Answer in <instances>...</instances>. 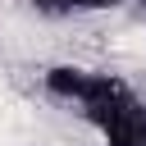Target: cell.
I'll return each instance as SVG.
<instances>
[{
  "instance_id": "6da1fadb",
  "label": "cell",
  "mask_w": 146,
  "mask_h": 146,
  "mask_svg": "<svg viewBox=\"0 0 146 146\" xmlns=\"http://www.w3.org/2000/svg\"><path fill=\"white\" fill-rule=\"evenodd\" d=\"M119 0H32L36 14H50V18H68V14H96V9H110Z\"/></svg>"
},
{
  "instance_id": "7a4b0ae2",
  "label": "cell",
  "mask_w": 146,
  "mask_h": 146,
  "mask_svg": "<svg viewBox=\"0 0 146 146\" xmlns=\"http://www.w3.org/2000/svg\"><path fill=\"white\" fill-rule=\"evenodd\" d=\"M100 146H146V128H137V132H123V137H105Z\"/></svg>"
},
{
  "instance_id": "3957f363",
  "label": "cell",
  "mask_w": 146,
  "mask_h": 146,
  "mask_svg": "<svg viewBox=\"0 0 146 146\" xmlns=\"http://www.w3.org/2000/svg\"><path fill=\"white\" fill-rule=\"evenodd\" d=\"M137 9H141V14H146V0H137Z\"/></svg>"
}]
</instances>
